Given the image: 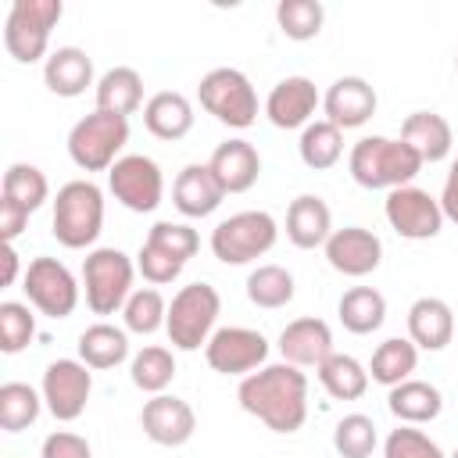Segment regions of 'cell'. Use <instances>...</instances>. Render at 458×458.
Here are the masks:
<instances>
[{
	"label": "cell",
	"instance_id": "1",
	"mask_svg": "<svg viewBox=\"0 0 458 458\" xmlns=\"http://www.w3.org/2000/svg\"><path fill=\"white\" fill-rule=\"evenodd\" d=\"M236 401L272 433H297L308 419V376L290 361L265 365L240 379Z\"/></svg>",
	"mask_w": 458,
	"mask_h": 458
},
{
	"label": "cell",
	"instance_id": "2",
	"mask_svg": "<svg viewBox=\"0 0 458 458\" xmlns=\"http://www.w3.org/2000/svg\"><path fill=\"white\" fill-rule=\"evenodd\" d=\"M351 179L365 190H397V186H411V179L422 172V157L404 143V140H390V136H365L351 147L347 157Z\"/></svg>",
	"mask_w": 458,
	"mask_h": 458
},
{
	"label": "cell",
	"instance_id": "3",
	"mask_svg": "<svg viewBox=\"0 0 458 458\" xmlns=\"http://www.w3.org/2000/svg\"><path fill=\"white\" fill-rule=\"evenodd\" d=\"M54 240L68 250L93 247L104 229V193L89 179H72L54 197Z\"/></svg>",
	"mask_w": 458,
	"mask_h": 458
},
{
	"label": "cell",
	"instance_id": "4",
	"mask_svg": "<svg viewBox=\"0 0 458 458\" xmlns=\"http://www.w3.org/2000/svg\"><path fill=\"white\" fill-rule=\"evenodd\" d=\"M222 311V297L211 283H190L182 286L172 304H168V318H165V333L172 340L175 351H197L208 347V340L215 336V322Z\"/></svg>",
	"mask_w": 458,
	"mask_h": 458
},
{
	"label": "cell",
	"instance_id": "5",
	"mask_svg": "<svg viewBox=\"0 0 458 458\" xmlns=\"http://www.w3.org/2000/svg\"><path fill=\"white\" fill-rule=\"evenodd\" d=\"M132 276L136 265L118 247H97L82 261V290L93 315H114L132 297Z\"/></svg>",
	"mask_w": 458,
	"mask_h": 458
},
{
	"label": "cell",
	"instance_id": "6",
	"mask_svg": "<svg viewBox=\"0 0 458 458\" xmlns=\"http://www.w3.org/2000/svg\"><path fill=\"white\" fill-rule=\"evenodd\" d=\"M64 4L61 0H14L4 21V47L18 64H36L39 57H50V29L61 21Z\"/></svg>",
	"mask_w": 458,
	"mask_h": 458
},
{
	"label": "cell",
	"instance_id": "7",
	"mask_svg": "<svg viewBox=\"0 0 458 458\" xmlns=\"http://www.w3.org/2000/svg\"><path fill=\"white\" fill-rule=\"evenodd\" d=\"M125 143H129V118L89 111L68 132V157L82 172H111Z\"/></svg>",
	"mask_w": 458,
	"mask_h": 458
},
{
	"label": "cell",
	"instance_id": "8",
	"mask_svg": "<svg viewBox=\"0 0 458 458\" xmlns=\"http://www.w3.org/2000/svg\"><path fill=\"white\" fill-rule=\"evenodd\" d=\"M279 240V225L268 211H236L211 229V254L222 265H250Z\"/></svg>",
	"mask_w": 458,
	"mask_h": 458
},
{
	"label": "cell",
	"instance_id": "9",
	"mask_svg": "<svg viewBox=\"0 0 458 458\" xmlns=\"http://www.w3.org/2000/svg\"><path fill=\"white\" fill-rule=\"evenodd\" d=\"M197 97L200 107L229 129H250L258 122V93L240 68H211L200 79Z\"/></svg>",
	"mask_w": 458,
	"mask_h": 458
},
{
	"label": "cell",
	"instance_id": "10",
	"mask_svg": "<svg viewBox=\"0 0 458 458\" xmlns=\"http://www.w3.org/2000/svg\"><path fill=\"white\" fill-rule=\"evenodd\" d=\"M29 304L47 318H68L79 304V283L72 268L57 258H32L21 279Z\"/></svg>",
	"mask_w": 458,
	"mask_h": 458
},
{
	"label": "cell",
	"instance_id": "11",
	"mask_svg": "<svg viewBox=\"0 0 458 458\" xmlns=\"http://www.w3.org/2000/svg\"><path fill=\"white\" fill-rule=\"evenodd\" d=\"M39 394H43V404L47 411L57 419V422H75L86 404H89V394H93V372L86 361L79 358H57L47 365L43 372V383H39Z\"/></svg>",
	"mask_w": 458,
	"mask_h": 458
},
{
	"label": "cell",
	"instance_id": "12",
	"mask_svg": "<svg viewBox=\"0 0 458 458\" xmlns=\"http://www.w3.org/2000/svg\"><path fill=\"white\" fill-rule=\"evenodd\" d=\"M107 186L114 193V200L136 215H147L161 204L165 197V175L157 168L154 157L147 154H125L111 165L107 172Z\"/></svg>",
	"mask_w": 458,
	"mask_h": 458
},
{
	"label": "cell",
	"instance_id": "13",
	"mask_svg": "<svg viewBox=\"0 0 458 458\" xmlns=\"http://www.w3.org/2000/svg\"><path fill=\"white\" fill-rule=\"evenodd\" d=\"M383 215L390 229L404 240H433L444 229V211L440 200L429 190L419 186H397L383 200Z\"/></svg>",
	"mask_w": 458,
	"mask_h": 458
},
{
	"label": "cell",
	"instance_id": "14",
	"mask_svg": "<svg viewBox=\"0 0 458 458\" xmlns=\"http://www.w3.org/2000/svg\"><path fill=\"white\" fill-rule=\"evenodd\" d=\"M204 358L222 376H250V372L265 369L268 340L258 329H247V326H222L208 340Z\"/></svg>",
	"mask_w": 458,
	"mask_h": 458
},
{
	"label": "cell",
	"instance_id": "15",
	"mask_svg": "<svg viewBox=\"0 0 458 458\" xmlns=\"http://www.w3.org/2000/svg\"><path fill=\"white\" fill-rule=\"evenodd\" d=\"M322 250H326V261L340 276H351V279H361V276L376 272L379 261H383V240L365 225L333 229V236L326 240Z\"/></svg>",
	"mask_w": 458,
	"mask_h": 458
},
{
	"label": "cell",
	"instance_id": "16",
	"mask_svg": "<svg viewBox=\"0 0 458 458\" xmlns=\"http://www.w3.org/2000/svg\"><path fill=\"white\" fill-rule=\"evenodd\" d=\"M140 426L157 447H182L197 429V411L175 394H154L140 411Z\"/></svg>",
	"mask_w": 458,
	"mask_h": 458
},
{
	"label": "cell",
	"instance_id": "17",
	"mask_svg": "<svg viewBox=\"0 0 458 458\" xmlns=\"http://www.w3.org/2000/svg\"><path fill=\"white\" fill-rule=\"evenodd\" d=\"M318 104H322V97L308 75H286L268 89L265 114L276 129H304V125H311V114Z\"/></svg>",
	"mask_w": 458,
	"mask_h": 458
},
{
	"label": "cell",
	"instance_id": "18",
	"mask_svg": "<svg viewBox=\"0 0 458 458\" xmlns=\"http://www.w3.org/2000/svg\"><path fill=\"white\" fill-rule=\"evenodd\" d=\"M379 107V97L376 89L361 79V75H344L336 79L326 97H322V111H326V122H333L336 129H358L365 125Z\"/></svg>",
	"mask_w": 458,
	"mask_h": 458
},
{
	"label": "cell",
	"instance_id": "19",
	"mask_svg": "<svg viewBox=\"0 0 458 458\" xmlns=\"http://www.w3.org/2000/svg\"><path fill=\"white\" fill-rule=\"evenodd\" d=\"M279 354L297 369H318L333 354V329L315 315L293 318L279 333Z\"/></svg>",
	"mask_w": 458,
	"mask_h": 458
},
{
	"label": "cell",
	"instance_id": "20",
	"mask_svg": "<svg viewBox=\"0 0 458 458\" xmlns=\"http://www.w3.org/2000/svg\"><path fill=\"white\" fill-rule=\"evenodd\" d=\"M208 168L218 179V186L225 190V197L229 193H247L261 175V157H258V147L250 140L236 136V140H225V143L215 147Z\"/></svg>",
	"mask_w": 458,
	"mask_h": 458
},
{
	"label": "cell",
	"instance_id": "21",
	"mask_svg": "<svg viewBox=\"0 0 458 458\" xmlns=\"http://www.w3.org/2000/svg\"><path fill=\"white\" fill-rule=\"evenodd\" d=\"M333 236V211L318 193H301L286 208V240L301 250L326 247Z\"/></svg>",
	"mask_w": 458,
	"mask_h": 458
},
{
	"label": "cell",
	"instance_id": "22",
	"mask_svg": "<svg viewBox=\"0 0 458 458\" xmlns=\"http://www.w3.org/2000/svg\"><path fill=\"white\" fill-rule=\"evenodd\" d=\"M222 200H225V190L218 186L208 165H186L172 182V204L186 218H208L218 211Z\"/></svg>",
	"mask_w": 458,
	"mask_h": 458
},
{
	"label": "cell",
	"instance_id": "23",
	"mask_svg": "<svg viewBox=\"0 0 458 458\" xmlns=\"http://www.w3.org/2000/svg\"><path fill=\"white\" fill-rule=\"evenodd\" d=\"M408 340L419 351H444L454 340V311L440 297H419L408 308Z\"/></svg>",
	"mask_w": 458,
	"mask_h": 458
},
{
	"label": "cell",
	"instance_id": "24",
	"mask_svg": "<svg viewBox=\"0 0 458 458\" xmlns=\"http://www.w3.org/2000/svg\"><path fill=\"white\" fill-rule=\"evenodd\" d=\"M401 140L422 157V165H437L451 154L454 147V132H451V122L437 111H411L404 122H401Z\"/></svg>",
	"mask_w": 458,
	"mask_h": 458
},
{
	"label": "cell",
	"instance_id": "25",
	"mask_svg": "<svg viewBox=\"0 0 458 458\" xmlns=\"http://www.w3.org/2000/svg\"><path fill=\"white\" fill-rule=\"evenodd\" d=\"M43 82L57 97H82L93 86V61L82 47H57L43 61Z\"/></svg>",
	"mask_w": 458,
	"mask_h": 458
},
{
	"label": "cell",
	"instance_id": "26",
	"mask_svg": "<svg viewBox=\"0 0 458 458\" xmlns=\"http://www.w3.org/2000/svg\"><path fill=\"white\" fill-rule=\"evenodd\" d=\"M143 125L157 140H182L193 129V104L179 89H161L143 104Z\"/></svg>",
	"mask_w": 458,
	"mask_h": 458
},
{
	"label": "cell",
	"instance_id": "27",
	"mask_svg": "<svg viewBox=\"0 0 458 458\" xmlns=\"http://www.w3.org/2000/svg\"><path fill=\"white\" fill-rule=\"evenodd\" d=\"M143 75L129 64H114L107 68L100 79H97V111H107V114H136L143 107Z\"/></svg>",
	"mask_w": 458,
	"mask_h": 458
},
{
	"label": "cell",
	"instance_id": "28",
	"mask_svg": "<svg viewBox=\"0 0 458 458\" xmlns=\"http://www.w3.org/2000/svg\"><path fill=\"white\" fill-rule=\"evenodd\" d=\"M386 408L394 419H401L404 426H422V422H433L440 411H444V397L433 383L426 379H404L397 386H390L386 394Z\"/></svg>",
	"mask_w": 458,
	"mask_h": 458
},
{
	"label": "cell",
	"instance_id": "29",
	"mask_svg": "<svg viewBox=\"0 0 458 458\" xmlns=\"http://www.w3.org/2000/svg\"><path fill=\"white\" fill-rule=\"evenodd\" d=\"M336 315H340V322H344L347 333L369 336V333H376L386 322V297L376 286H351L340 297Z\"/></svg>",
	"mask_w": 458,
	"mask_h": 458
},
{
	"label": "cell",
	"instance_id": "30",
	"mask_svg": "<svg viewBox=\"0 0 458 458\" xmlns=\"http://www.w3.org/2000/svg\"><path fill=\"white\" fill-rule=\"evenodd\" d=\"M129 358V333L111 322H93L79 333V361L89 369H114Z\"/></svg>",
	"mask_w": 458,
	"mask_h": 458
},
{
	"label": "cell",
	"instance_id": "31",
	"mask_svg": "<svg viewBox=\"0 0 458 458\" xmlns=\"http://www.w3.org/2000/svg\"><path fill=\"white\" fill-rule=\"evenodd\" d=\"M315 376H318L322 390H326L329 397H336V401H358V397L369 390V369H365L358 358L340 354V351H333V354L315 369Z\"/></svg>",
	"mask_w": 458,
	"mask_h": 458
},
{
	"label": "cell",
	"instance_id": "32",
	"mask_svg": "<svg viewBox=\"0 0 458 458\" xmlns=\"http://www.w3.org/2000/svg\"><path fill=\"white\" fill-rule=\"evenodd\" d=\"M419 365V347L408 340V336H390L383 340L376 351H372V361H369V379L383 383V386H397L404 379H411Z\"/></svg>",
	"mask_w": 458,
	"mask_h": 458
},
{
	"label": "cell",
	"instance_id": "33",
	"mask_svg": "<svg viewBox=\"0 0 458 458\" xmlns=\"http://www.w3.org/2000/svg\"><path fill=\"white\" fill-rule=\"evenodd\" d=\"M297 150H301V161L308 168L326 172V168H333L344 157V129H336L333 122L318 118V122H311V125L301 129Z\"/></svg>",
	"mask_w": 458,
	"mask_h": 458
},
{
	"label": "cell",
	"instance_id": "34",
	"mask_svg": "<svg viewBox=\"0 0 458 458\" xmlns=\"http://www.w3.org/2000/svg\"><path fill=\"white\" fill-rule=\"evenodd\" d=\"M293 272L283 268V265H258L250 276H247V301L254 308H265V311H276V308H286L293 301Z\"/></svg>",
	"mask_w": 458,
	"mask_h": 458
},
{
	"label": "cell",
	"instance_id": "35",
	"mask_svg": "<svg viewBox=\"0 0 458 458\" xmlns=\"http://www.w3.org/2000/svg\"><path fill=\"white\" fill-rule=\"evenodd\" d=\"M129 376H132V386L143 390V394H165V386L175 379V354L161 344H150L143 351L132 354V365H129Z\"/></svg>",
	"mask_w": 458,
	"mask_h": 458
},
{
	"label": "cell",
	"instance_id": "36",
	"mask_svg": "<svg viewBox=\"0 0 458 458\" xmlns=\"http://www.w3.org/2000/svg\"><path fill=\"white\" fill-rule=\"evenodd\" d=\"M43 394H36L29 383H4L0 386V429L4 433H21L39 419Z\"/></svg>",
	"mask_w": 458,
	"mask_h": 458
},
{
	"label": "cell",
	"instance_id": "37",
	"mask_svg": "<svg viewBox=\"0 0 458 458\" xmlns=\"http://www.w3.org/2000/svg\"><path fill=\"white\" fill-rule=\"evenodd\" d=\"M0 197L21 204V208L32 215V211L43 208V200L50 197V182H47V175H43L36 165L14 161V165L4 172V190H0Z\"/></svg>",
	"mask_w": 458,
	"mask_h": 458
},
{
	"label": "cell",
	"instance_id": "38",
	"mask_svg": "<svg viewBox=\"0 0 458 458\" xmlns=\"http://www.w3.org/2000/svg\"><path fill=\"white\" fill-rule=\"evenodd\" d=\"M276 21H279V32L286 39H315L322 32V21H326V7L318 0H279L276 4Z\"/></svg>",
	"mask_w": 458,
	"mask_h": 458
},
{
	"label": "cell",
	"instance_id": "39",
	"mask_svg": "<svg viewBox=\"0 0 458 458\" xmlns=\"http://www.w3.org/2000/svg\"><path fill=\"white\" fill-rule=\"evenodd\" d=\"M122 318H125V333L150 336V333H157V329L165 326L168 304H165V297H161L154 286H140V290H132V297L125 301Z\"/></svg>",
	"mask_w": 458,
	"mask_h": 458
},
{
	"label": "cell",
	"instance_id": "40",
	"mask_svg": "<svg viewBox=\"0 0 458 458\" xmlns=\"http://www.w3.org/2000/svg\"><path fill=\"white\" fill-rule=\"evenodd\" d=\"M376 444H379L376 422L369 415H361V411L344 415L336 422V429H333V447H336L340 458H372Z\"/></svg>",
	"mask_w": 458,
	"mask_h": 458
},
{
	"label": "cell",
	"instance_id": "41",
	"mask_svg": "<svg viewBox=\"0 0 458 458\" xmlns=\"http://www.w3.org/2000/svg\"><path fill=\"white\" fill-rule=\"evenodd\" d=\"M143 243L154 247V250H161L165 258H172V261H179V265H186V261L200 250V236H197V229L186 225V222H154Z\"/></svg>",
	"mask_w": 458,
	"mask_h": 458
},
{
	"label": "cell",
	"instance_id": "42",
	"mask_svg": "<svg viewBox=\"0 0 458 458\" xmlns=\"http://www.w3.org/2000/svg\"><path fill=\"white\" fill-rule=\"evenodd\" d=\"M32 336H36V315L29 311V304L4 301L0 304V351L4 354H18V351L29 347Z\"/></svg>",
	"mask_w": 458,
	"mask_h": 458
},
{
	"label": "cell",
	"instance_id": "43",
	"mask_svg": "<svg viewBox=\"0 0 458 458\" xmlns=\"http://www.w3.org/2000/svg\"><path fill=\"white\" fill-rule=\"evenodd\" d=\"M383 458H447V454H444L440 444L429 440L422 429L401 422L397 429L386 433V440H383Z\"/></svg>",
	"mask_w": 458,
	"mask_h": 458
},
{
	"label": "cell",
	"instance_id": "44",
	"mask_svg": "<svg viewBox=\"0 0 458 458\" xmlns=\"http://www.w3.org/2000/svg\"><path fill=\"white\" fill-rule=\"evenodd\" d=\"M136 268H140V276H143L150 286H165V283L179 279V272H182L179 261L165 258L161 250H154V247H147V243H143L140 254H136Z\"/></svg>",
	"mask_w": 458,
	"mask_h": 458
},
{
	"label": "cell",
	"instance_id": "45",
	"mask_svg": "<svg viewBox=\"0 0 458 458\" xmlns=\"http://www.w3.org/2000/svg\"><path fill=\"white\" fill-rule=\"evenodd\" d=\"M39 458H93V454H89L86 437H79V433H72V429H57V433H50V437L43 440Z\"/></svg>",
	"mask_w": 458,
	"mask_h": 458
},
{
	"label": "cell",
	"instance_id": "46",
	"mask_svg": "<svg viewBox=\"0 0 458 458\" xmlns=\"http://www.w3.org/2000/svg\"><path fill=\"white\" fill-rule=\"evenodd\" d=\"M25 225H29V211H25L21 204L0 197V240H4V243H14Z\"/></svg>",
	"mask_w": 458,
	"mask_h": 458
},
{
	"label": "cell",
	"instance_id": "47",
	"mask_svg": "<svg viewBox=\"0 0 458 458\" xmlns=\"http://www.w3.org/2000/svg\"><path fill=\"white\" fill-rule=\"evenodd\" d=\"M440 211H444V218H447V222H454V225H458V157L451 161V172H447V179H444Z\"/></svg>",
	"mask_w": 458,
	"mask_h": 458
},
{
	"label": "cell",
	"instance_id": "48",
	"mask_svg": "<svg viewBox=\"0 0 458 458\" xmlns=\"http://www.w3.org/2000/svg\"><path fill=\"white\" fill-rule=\"evenodd\" d=\"M4 276H0V283L4 286H11L14 279H18V250H14V243H4Z\"/></svg>",
	"mask_w": 458,
	"mask_h": 458
},
{
	"label": "cell",
	"instance_id": "49",
	"mask_svg": "<svg viewBox=\"0 0 458 458\" xmlns=\"http://www.w3.org/2000/svg\"><path fill=\"white\" fill-rule=\"evenodd\" d=\"M454 68H458V54H454Z\"/></svg>",
	"mask_w": 458,
	"mask_h": 458
},
{
	"label": "cell",
	"instance_id": "50",
	"mask_svg": "<svg viewBox=\"0 0 458 458\" xmlns=\"http://www.w3.org/2000/svg\"><path fill=\"white\" fill-rule=\"evenodd\" d=\"M451 458H458V451H454V454H451Z\"/></svg>",
	"mask_w": 458,
	"mask_h": 458
}]
</instances>
